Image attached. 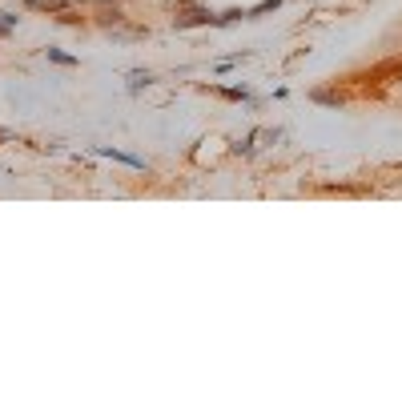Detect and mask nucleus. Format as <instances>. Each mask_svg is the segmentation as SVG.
I'll list each match as a JSON object with an SVG mask.
<instances>
[{
    "label": "nucleus",
    "instance_id": "9b49d317",
    "mask_svg": "<svg viewBox=\"0 0 402 402\" xmlns=\"http://www.w3.org/2000/svg\"><path fill=\"white\" fill-rule=\"evenodd\" d=\"M45 57L52 64H61V69H76L81 64V57H73V52H64V49H45Z\"/></svg>",
    "mask_w": 402,
    "mask_h": 402
},
{
    "label": "nucleus",
    "instance_id": "f257e3e1",
    "mask_svg": "<svg viewBox=\"0 0 402 402\" xmlns=\"http://www.w3.org/2000/svg\"><path fill=\"white\" fill-rule=\"evenodd\" d=\"M173 28L177 33H189V28H214V8H205V4H185V8H177L173 16Z\"/></svg>",
    "mask_w": 402,
    "mask_h": 402
},
{
    "label": "nucleus",
    "instance_id": "20e7f679",
    "mask_svg": "<svg viewBox=\"0 0 402 402\" xmlns=\"http://www.w3.org/2000/svg\"><path fill=\"white\" fill-rule=\"evenodd\" d=\"M310 100H314V105H326V109H342V105H346V93H342L338 81H334V85L310 88Z\"/></svg>",
    "mask_w": 402,
    "mask_h": 402
},
{
    "label": "nucleus",
    "instance_id": "2eb2a0df",
    "mask_svg": "<svg viewBox=\"0 0 402 402\" xmlns=\"http://www.w3.org/2000/svg\"><path fill=\"white\" fill-rule=\"evenodd\" d=\"M0 145H8V129H0Z\"/></svg>",
    "mask_w": 402,
    "mask_h": 402
},
{
    "label": "nucleus",
    "instance_id": "f8f14e48",
    "mask_svg": "<svg viewBox=\"0 0 402 402\" xmlns=\"http://www.w3.org/2000/svg\"><path fill=\"white\" fill-rule=\"evenodd\" d=\"M57 25H88V16L85 13H76V8H64L61 16H52Z\"/></svg>",
    "mask_w": 402,
    "mask_h": 402
},
{
    "label": "nucleus",
    "instance_id": "6e6552de",
    "mask_svg": "<svg viewBox=\"0 0 402 402\" xmlns=\"http://www.w3.org/2000/svg\"><path fill=\"white\" fill-rule=\"evenodd\" d=\"M286 0H258V4H250L246 8V21H262V16H270V13H277Z\"/></svg>",
    "mask_w": 402,
    "mask_h": 402
},
{
    "label": "nucleus",
    "instance_id": "9d476101",
    "mask_svg": "<svg viewBox=\"0 0 402 402\" xmlns=\"http://www.w3.org/2000/svg\"><path fill=\"white\" fill-rule=\"evenodd\" d=\"M149 85H157V76L149 69H133L129 73V93H141V88H149Z\"/></svg>",
    "mask_w": 402,
    "mask_h": 402
},
{
    "label": "nucleus",
    "instance_id": "1a4fd4ad",
    "mask_svg": "<svg viewBox=\"0 0 402 402\" xmlns=\"http://www.w3.org/2000/svg\"><path fill=\"white\" fill-rule=\"evenodd\" d=\"M246 21V8H222L214 13V28H229V25H241Z\"/></svg>",
    "mask_w": 402,
    "mask_h": 402
},
{
    "label": "nucleus",
    "instance_id": "4468645a",
    "mask_svg": "<svg viewBox=\"0 0 402 402\" xmlns=\"http://www.w3.org/2000/svg\"><path fill=\"white\" fill-rule=\"evenodd\" d=\"M8 37H13V28H4V25H0V40H8Z\"/></svg>",
    "mask_w": 402,
    "mask_h": 402
},
{
    "label": "nucleus",
    "instance_id": "f03ea898",
    "mask_svg": "<svg viewBox=\"0 0 402 402\" xmlns=\"http://www.w3.org/2000/svg\"><path fill=\"white\" fill-rule=\"evenodd\" d=\"M88 25L121 28V25H129V16H125V8H121V0H93V16H88Z\"/></svg>",
    "mask_w": 402,
    "mask_h": 402
},
{
    "label": "nucleus",
    "instance_id": "39448f33",
    "mask_svg": "<svg viewBox=\"0 0 402 402\" xmlns=\"http://www.w3.org/2000/svg\"><path fill=\"white\" fill-rule=\"evenodd\" d=\"M201 88H209L214 97H222V100H238V105H253V93H250V85H201Z\"/></svg>",
    "mask_w": 402,
    "mask_h": 402
},
{
    "label": "nucleus",
    "instance_id": "7ed1b4c3",
    "mask_svg": "<svg viewBox=\"0 0 402 402\" xmlns=\"http://www.w3.org/2000/svg\"><path fill=\"white\" fill-rule=\"evenodd\" d=\"M97 157H109V161H117V165H129L133 173H149V165H145V157H133V153H125V149H113V145H97Z\"/></svg>",
    "mask_w": 402,
    "mask_h": 402
},
{
    "label": "nucleus",
    "instance_id": "0eeeda50",
    "mask_svg": "<svg viewBox=\"0 0 402 402\" xmlns=\"http://www.w3.org/2000/svg\"><path fill=\"white\" fill-rule=\"evenodd\" d=\"M258 141H262V129H253V133H246L241 141H234L229 153H234V157H253V153H258Z\"/></svg>",
    "mask_w": 402,
    "mask_h": 402
},
{
    "label": "nucleus",
    "instance_id": "423d86ee",
    "mask_svg": "<svg viewBox=\"0 0 402 402\" xmlns=\"http://www.w3.org/2000/svg\"><path fill=\"white\" fill-rule=\"evenodd\" d=\"M28 13H45V16H61L64 8H73V0H25Z\"/></svg>",
    "mask_w": 402,
    "mask_h": 402
},
{
    "label": "nucleus",
    "instance_id": "ddd939ff",
    "mask_svg": "<svg viewBox=\"0 0 402 402\" xmlns=\"http://www.w3.org/2000/svg\"><path fill=\"white\" fill-rule=\"evenodd\" d=\"M0 25H4V28H13V33H16V25H21V13H0Z\"/></svg>",
    "mask_w": 402,
    "mask_h": 402
}]
</instances>
